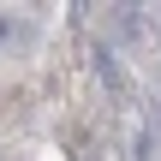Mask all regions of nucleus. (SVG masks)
<instances>
[{"label": "nucleus", "mask_w": 161, "mask_h": 161, "mask_svg": "<svg viewBox=\"0 0 161 161\" xmlns=\"http://www.w3.org/2000/svg\"><path fill=\"white\" fill-rule=\"evenodd\" d=\"M90 60H96V72H102V84H108L114 96H125V78H119V66H114V54H108L102 42H96V54H90Z\"/></svg>", "instance_id": "obj_1"}, {"label": "nucleus", "mask_w": 161, "mask_h": 161, "mask_svg": "<svg viewBox=\"0 0 161 161\" xmlns=\"http://www.w3.org/2000/svg\"><path fill=\"white\" fill-rule=\"evenodd\" d=\"M18 36H24V24H18V18H6V12H0V42H18Z\"/></svg>", "instance_id": "obj_2"}]
</instances>
